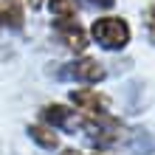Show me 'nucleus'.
Listing matches in <instances>:
<instances>
[{
    "instance_id": "nucleus-1",
    "label": "nucleus",
    "mask_w": 155,
    "mask_h": 155,
    "mask_svg": "<svg viewBox=\"0 0 155 155\" xmlns=\"http://www.w3.org/2000/svg\"><path fill=\"white\" fill-rule=\"evenodd\" d=\"M87 37L93 40L96 45H102L104 51H121V48L130 45L133 28H130V23H127L124 17L107 14V17H96V20L90 23Z\"/></svg>"
},
{
    "instance_id": "nucleus-2",
    "label": "nucleus",
    "mask_w": 155,
    "mask_h": 155,
    "mask_svg": "<svg viewBox=\"0 0 155 155\" xmlns=\"http://www.w3.org/2000/svg\"><path fill=\"white\" fill-rule=\"evenodd\" d=\"M71 104L79 116H102V113H110V99H107L102 90L96 87H76L71 90Z\"/></svg>"
},
{
    "instance_id": "nucleus-3",
    "label": "nucleus",
    "mask_w": 155,
    "mask_h": 155,
    "mask_svg": "<svg viewBox=\"0 0 155 155\" xmlns=\"http://www.w3.org/2000/svg\"><path fill=\"white\" fill-rule=\"evenodd\" d=\"M54 31H57V37L62 40V45H65L68 51L74 54H82L87 48V31L82 28L79 17H54Z\"/></svg>"
},
{
    "instance_id": "nucleus-4",
    "label": "nucleus",
    "mask_w": 155,
    "mask_h": 155,
    "mask_svg": "<svg viewBox=\"0 0 155 155\" xmlns=\"http://www.w3.org/2000/svg\"><path fill=\"white\" fill-rule=\"evenodd\" d=\"M62 76L74 79V82H82V85H96V82L104 79V65L96 57H79V59H74V62L65 65Z\"/></svg>"
},
{
    "instance_id": "nucleus-5",
    "label": "nucleus",
    "mask_w": 155,
    "mask_h": 155,
    "mask_svg": "<svg viewBox=\"0 0 155 155\" xmlns=\"http://www.w3.org/2000/svg\"><path fill=\"white\" fill-rule=\"evenodd\" d=\"M40 121L51 124L54 130H79V113L68 104H45L40 107Z\"/></svg>"
},
{
    "instance_id": "nucleus-6",
    "label": "nucleus",
    "mask_w": 155,
    "mask_h": 155,
    "mask_svg": "<svg viewBox=\"0 0 155 155\" xmlns=\"http://www.w3.org/2000/svg\"><path fill=\"white\" fill-rule=\"evenodd\" d=\"M25 23V6L20 0H0V28L20 31Z\"/></svg>"
},
{
    "instance_id": "nucleus-7",
    "label": "nucleus",
    "mask_w": 155,
    "mask_h": 155,
    "mask_svg": "<svg viewBox=\"0 0 155 155\" xmlns=\"http://www.w3.org/2000/svg\"><path fill=\"white\" fill-rule=\"evenodd\" d=\"M25 133H28V138L37 144V147L48 150V152L59 147V130H54V127L45 124V121H34V124H28V127H25Z\"/></svg>"
},
{
    "instance_id": "nucleus-8",
    "label": "nucleus",
    "mask_w": 155,
    "mask_h": 155,
    "mask_svg": "<svg viewBox=\"0 0 155 155\" xmlns=\"http://www.w3.org/2000/svg\"><path fill=\"white\" fill-rule=\"evenodd\" d=\"M48 8L54 17H79L76 0H48Z\"/></svg>"
},
{
    "instance_id": "nucleus-9",
    "label": "nucleus",
    "mask_w": 155,
    "mask_h": 155,
    "mask_svg": "<svg viewBox=\"0 0 155 155\" xmlns=\"http://www.w3.org/2000/svg\"><path fill=\"white\" fill-rule=\"evenodd\" d=\"M144 25H147V31H150V40L155 42V3L144 12Z\"/></svg>"
},
{
    "instance_id": "nucleus-10",
    "label": "nucleus",
    "mask_w": 155,
    "mask_h": 155,
    "mask_svg": "<svg viewBox=\"0 0 155 155\" xmlns=\"http://www.w3.org/2000/svg\"><path fill=\"white\" fill-rule=\"evenodd\" d=\"M90 6H99V8H113L116 6V0H87Z\"/></svg>"
},
{
    "instance_id": "nucleus-11",
    "label": "nucleus",
    "mask_w": 155,
    "mask_h": 155,
    "mask_svg": "<svg viewBox=\"0 0 155 155\" xmlns=\"http://www.w3.org/2000/svg\"><path fill=\"white\" fill-rule=\"evenodd\" d=\"M20 3H23V6H31V8H42L45 0H20Z\"/></svg>"
},
{
    "instance_id": "nucleus-12",
    "label": "nucleus",
    "mask_w": 155,
    "mask_h": 155,
    "mask_svg": "<svg viewBox=\"0 0 155 155\" xmlns=\"http://www.w3.org/2000/svg\"><path fill=\"white\" fill-rule=\"evenodd\" d=\"M59 155H82V152H79V150H76V147H65V150H62V152H59Z\"/></svg>"
},
{
    "instance_id": "nucleus-13",
    "label": "nucleus",
    "mask_w": 155,
    "mask_h": 155,
    "mask_svg": "<svg viewBox=\"0 0 155 155\" xmlns=\"http://www.w3.org/2000/svg\"><path fill=\"white\" fill-rule=\"evenodd\" d=\"M93 155H104V152H93Z\"/></svg>"
}]
</instances>
